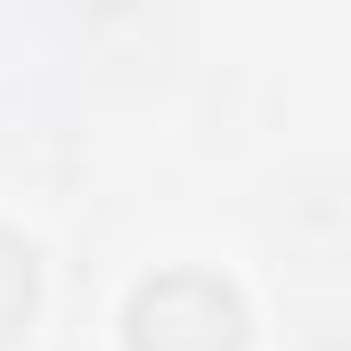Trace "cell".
Returning <instances> with one entry per match:
<instances>
[{
    "instance_id": "cell-1",
    "label": "cell",
    "mask_w": 351,
    "mask_h": 351,
    "mask_svg": "<svg viewBox=\"0 0 351 351\" xmlns=\"http://www.w3.org/2000/svg\"><path fill=\"white\" fill-rule=\"evenodd\" d=\"M245 343H254V311L237 278L204 262L147 269L123 294V351H245Z\"/></svg>"
},
{
    "instance_id": "cell-2",
    "label": "cell",
    "mask_w": 351,
    "mask_h": 351,
    "mask_svg": "<svg viewBox=\"0 0 351 351\" xmlns=\"http://www.w3.org/2000/svg\"><path fill=\"white\" fill-rule=\"evenodd\" d=\"M33 311H41V245L0 221V351L33 327Z\"/></svg>"
}]
</instances>
